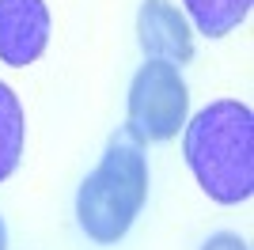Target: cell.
<instances>
[{"instance_id":"cell-1","label":"cell","mask_w":254,"mask_h":250,"mask_svg":"<svg viewBox=\"0 0 254 250\" xmlns=\"http://www.w3.org/2000/svg\"><path fill=\"white\" fill-rule=\"evenodd\" d=\"M182 152L197 186L216 205H239L254 193V114L247 103L216 99L197 110Z\"/></svg>"},{"instance_id":"cell-2","label":"cell","mask_w":254,"mask_h":250,"mask_svg":"<svg viewBox=\"0 0 254 250\" xmlns=\"http://www.w3.org/2000/svg\"><path fill=\"white\" fill-rule=\"evenodd\" d=\"M144 201H148V156H144V144H137L122 129L110 136L99 167L80 182L76 220L91 243L110 247L126 239Z\"/></svg>"},{"instance_id":"cell-3","label":"cell","mask_w":254,"mask_h":250,"mask_svg":"<svg viewBox=\"0 0 254 250\" xmlns=\"http://www.w3.org/2000/svg\"><path fill=\"white\" fill-rule=\"evenodd\" d=\"M190 110V91L175 64L167 61H144L129 83L126 103V133L137 144H163L179 136Z\"/></svg>"},{"instance_id":"cell-4","label":"cell","mask_w":254,"mask_h":250,"mask_svg":"<svg viewBox=\"0 0 254 250\" xmlns=\"http://www.w3.org/2000/svg\"><path fill=\"white\" fill-rule=\"evenodd\" d=\"M50 46V8L46 0H0V61L27 68Z\"/></svg>"},{"instance_id":"cell-5","label":"cell","mask_w":254,"mask_h":250,"mask_svg":"<svg viewBox=\"0 0 254 250\" xmlns=\"http://www.w3.org/2000/svg\"><path fill=\"white\" fill-rule=\"evenodd\" d=\"M137 42L148 61H167L175 68L190 64L193 31L171 0H144L137 11Z\"/></svg>"},{"instance_id":"cell-6","label":"cell","mask_w":254,"mask_h":250,"mask_svg":"<svg viewBox=\"0 0 254 250\" xmlns=\"http://www.w3.org/2000/svg\"><path fill=\"white\" fill-rule=\"evenodd\" d=\"M23 140H27V118L8 83H0V182L15 175L23 159Z\"/></svg>"},{"instance_id":"cell-7","label":"cell","mask_w":254,"mask_h":250,"mask_svg":"<svg viewBox=\"0 0 254 250\" xmlns=\"http://www.w3.org/2000/svg\"><path fill=\"white\" fill-rule=\"evenodd\" d=\"M182 4H186V15L193 19V27L201 34L224 38L251 15L254 0H182Z\"/></svg>"},{"instance_id":"cell-8","label":"cell","mask_w":254,"mask_h":250,"mask_svg":"<svg viewBox=\"0 0 254 250\" xmlns=\"http://www.w3.org/2000/svg\"><path fill=\"white\" fill-rule=\"evenodd\" d=\"M201 250H251L239 235H232V231H216V235H209L205 239V247Z\"/></svg>"},{"instance_id":"cell-9","label":"cell","mask_w":254,"mask_h":250,"mask_svg":"<svg viewBox=\"0 0 254 250\" xmlns=\"http://www.w3.org/2000/svg\"><path fill=\"white\" fill-rule=\"evenodd\" d=\"M0 250H8V228H4V216H0Z\"/></svg>"}]
</instances>
